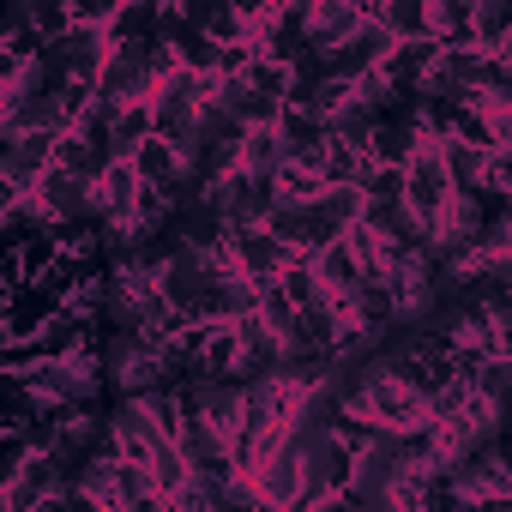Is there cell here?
I'll return each instance as SVG.
<instances>
[{"instance_id":"cell-1","label":"cell","mask_w":512,"mask_h":512,"mask_svg":"<svg viewBox=\"0 0 512 512\" xmlns=\"http://www.w3.org/2000/svg\"><path fill=\"white\" fill-rule=\"evenodd\" d=\"M404 199H410V211H416L422 223H440V211L458 199L452 169H446V157H440V139H428V145L404 163Z\"/></svg>"},{"instance_id":"cell-2","label":"cell","mask_w":512,"mask_h":512,"mask_svg":"<svg viewBox=\"0 0 512 512\" xmlns=\"http://www.w3.org/2000/svg\"><path fill=\"white\" fill-rule=\"evenodd\" d=\"M61 133L31 127V133H7V157H0V175H7V193H31L49 169H55Z\"/></svg>"},{"instance_id":"cell-3","label":"cell","mask_w":512,"mask_h":512,"mask_svg":"<svg viewBox=\"0 0 512 512\" xmlns=\"http://www.w3.org/2000/svg\"><path fill=\"white\" fill-rule=\"evenodd\" d=\"M392 43H398V37L386 31V19H362V25H356L332 55H320V67H326L332 79H350V85H356L368 67H380V61L392 55Z\"/></svg>"},{"instance_id":"cell-4","label":"cell","mask_w":512,"mask_h":512,"mask_svg":"<svg viewBox=\"0 0 512 512\" xmlns=\"http://www.w3.org/2000/svg\"><path fill=\"white\" fill-rule=\"evenodd\" d=\"M229 241H235V260H241V272L253 278V284H272L284 266H290V241L284 235H272L266 223H229Z\"/></svg>"},{"instance_id":"cell-5","label":"cell","mask_w":512,"mask_h":512,"mask_svg":"<svg viewBox=\"0 0 512 512\" xmlns=\"http://www.w3.org/2000/svg\"><path fill=\"white\" fill-rule=\"evenodd\" d=\"M151 43H157V37H151ZM151 43H115L109 67H103V97H115V103L151 97V85H157V73H151Z\"/></svg>"},{"instance_id":"cell-6","label":"cell","mask_w":512,"mask_h":512,"mask_svg":"<svg viewBox=\"0 0 512 512\" xmlns=\"http://www.w3.org/2000/svg\"><path fill=\"white\" fill-rule=\"evenodd\" d=\"M434 67H440V37H398L392 55H386V73H392L404 103H416V91H422V79Z\"/></svg>"},{"instance_id":"cell-7","label":"cell","mask_w":512,"mask_h":512,"mask_svg":"<svg viewBox=\"0 0 512 512\" xmlns=\"http://www.w3.org/2000/svg\"><path fill=\"white\" fill-rule=\"evenodd\" d=\"M139 193H145V175L133 169V157H115V163L97 175V217H103V223H133Z\"/></svg>"},{"instance_id":"cell-8","label":"cell","mask_w":512,"mask_h":512,"mask_svg":"<svg viewBox=\"0 0 512 512\" xmlns=\"http://www.w3.org/2000/svg\"><path fill=\"white\" fill-rule=\"evenodd\" d=\"M278 133H284V145H290V163L320 169V151L332 145V121H326V115H314V109H302V103H284Z\"/></svg>"},{"instance_id":"cell-9","label":"cell","mask_w":512,"mask_h":512,"mask_svg":"<svg viewBox=\"0 0 512 512\" xmlns=\"http://www.w3.org/2000/svg\"><path fill=\"white\" fill-rule=\"evenodd\" d=\"M187 163H193V157H187V151H181V145H175L169 133H151V139H145V145L133 151V169L145 175V187H169L175 199H181V181H187Z\"/></svg>"},{"instance_id":"cell-10","label":"cell","mask_w":512,"mask_h":512,"mask_svg":"<svg viewBox=\"0 0 512 512\" xmlns=\"http://www.w3.org/2000/svg\"><path fill=\"white\" fill-rule=\"evenodd\" d=\"M362 19H368V13H362V0H320L314 19H308V49H314V55H332Z\"/></svg>"},{"instance_id":"cell-11","label":"cell","mask_w":512,"mask_h":512,"mask_svg":"<svg viewBox=\"0 0 512 512\" xmlns=\"http://www.w3.org/2000/svg\"><path fill=\"white\" fill-rule=\"evenodd\" d=\"M163 25H169V0H121L115 19H109V37L115 43H151V37H163Z\"/></svg>"},{"instance_id":"cell-12","label":"cell","mask_w":512,"mask_h":512,"mask_svg":"<svg viewBox=\"0 0 512 512\" xmlns=\"http://www.w3.org/2000/svg\"><path fill=\"white\" fill-rule=\"evenodd\" d=\"M440 157H446L458 193H488V145H470V139L446 133V139H440Z\"/></svg>"},{"instance_id":"cell-13","label":"cell","mask_w":512,"mask_h":512,"mask_svg":"<svg viewBox=\"0 0 512 512\" xmlns=\"http://www.w3.org/2000/svg\"><path fill=\"white\" fill-rule=\"evenodd\" d=\"M314 266H320V278H326L338 296H356V290L368 284V266H362V253L350 247V235H338L332 247H320V253H314Z\"/></svg>"},{"instance_id":"cell-14","label":"cell","mask_w":512,"mask_h":512,"mask_svg":"<svg viewBox=\"0 0 512 512\" xmlns=\"http://www.w3.org/2000/svg\"><path fill=\"white\" fill-rule=\"evenodd\" d=\"M247 175H278L284 163H290V145H284V133H278V121L272 127H247L241 133V157H235Z\"/></svg>"},{"instance_id":"cell-15","label":"cell","mask_w":512,"mask_h":512,"mask_svg":"<svg viewBox=\"0 0 512 512\" xmlns=\"http://www.w3.org/2000/svg\"><path fill=\"white\" fill-rule=\"evenodd\" d=\"M151 133H157L151 97H139V103H121V115H115V127H109V139H115V157H133V151H139Z\"/></svg>"},{"instance_id":"cell-16","label":"cell","mask_w":512,"mask_h":512,"mask_svg":"<svg viewBox=\"0 0 512 512\" xmlns=\"http://www.w3.org/2000/svg\"><path fill=\"white\" fill-rule=\"evenodd\" d=\"M512 37V0H476V49L500 55Z\"/></svg>"},{"instance_id":"cell-17","label":"cell","mask_w":512,"mask_h":512,"mask_svg":"<svg viewBox=\"0 0 512 512\" xmlns=\"http://www.w3.org/2000/svg\"><path fill=\"white\" fill-rule=\"evenodd\" d=\"M362 163H368V151H356V145L338 139V133H332V145L320 151V175H326V187H338V181H362Z\"/></svg>"},{"instance_id":"cell-18","label":"cell","mask_w":512,"mask_h":512,"mask_svg":"<svg viewBox=\"0 0 512 512\" xmlns=\"http://www.w3.org/2000/svg\"><path fill=\"white\" fill-rule=\"evenodd\" d=\"M488 109H512V61L506 55H488V73H482V91H476Z\"/></svg>"},{"instance_id":"cell-19","label":"cell","mask_w":512,"mask_h":512,"mask_svg":"<svg viewBox=\"0 0 512 512\" xmlns=\"http://www.w3.org/2000/svg\"><path fill=\"white\" fill-rule=\"evenodd\" d=\"M278 181H284V199H320V193H326V175L308 169V163H284Z\"/></svg>"},{"instance_id":"cell-20","label":"cell","mask_w":512,"mask_h":512,"mask_svg":"<svg viewBox=\"0 0 512 512\" xmlns=\"http://www.w3.org/2000/svg\"><path fill=\"white\" fill-rule=\"evenodd\" d=\"M488 187L512 199V145H494L488 151Z\"/></svg>"},{"instance_id":"cell-21","label":"cell","mask_w":512,"mask_h":512,"mask_svg":"<svg viewBox=\"0 0 512 512\" xmlns=\"http://www.w3.org/2000/svg\"><path fill=\"white\" fill-rule=\"evenodd\" d=\"M73 7H79V19H91V25H109L121 0H73Z\"/></svg>"},{"instance_id":"cell-22","label":"cell","mask_w":512,"mask_h":512,"mask_svg":"<svg viewBox=\"0 0 512 512\" xmlns=\"http://www.w3.org/2000/svg\"><path fill=\"white\" fill-rule=\"evenodd\" d=\"M494 356H512V320H494Z\"/></svg>"},{"instance_id":"cell-23","label":"cell","mask_w":512,"mask_h":512,"mask_svg":"<svg viewBox=\"0 0 512 512\" xmlns=\"http://www.w3.org/2000/svg\"><path fill=\"white\" fill-rule=\"evenodd\" d=\"M464 7H476V0H464Z\"/></svg>"},{"instance_id":"cell-24","label":"cell","mask_w":512,"mask_h":512,"mask_svg":"<svg viewBox=\"0 0 512 512\" xmlns=\"http://www.w3.org/2000/svg\"><path fill=\"white\" fill-rule=\"evenodd\" d=\"M278 7H284V0H278Z\"/></svg>"},{"instance_id":"cell-25","label":"cell","mask_w":512,"mask_h":512,"mask_svg":"<svg viewBox=\"0 0 512 512\" xmlns=\"http://www.w3.org/2000/svg\"><path fill=\"white\" fill-rule=\"evenodd\" d=\"M362 13H368V7H362Z\"/></svg>"}]
</instances>
